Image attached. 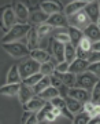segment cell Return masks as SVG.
Wrapping results in <instances>:
<instances>
[{"instance_id": "1", "label": "cell", "mask_w": 100, "mask_h": 124, "mask_svg": "<svg viewBox=\"0 0 100 124\" xmlns=\"http://www.w3.org/2000/svg\"><path fill=\"white\" fill-rule=\"evenodd\" d=\"M30 29H32L30 25H21V23H18V25H15V26H14L7 35L3 36L1 43H3V44H7V43H15V41H18L19 39L27 36V33L30 32Z\"/></svg>"}, {"instance_id": "2", "label": "cell", "mask_w": 100, "mask_h": 124, "mask_svg": "<svg viewBox=\"0 0 100 124\" xmlns=\"http://www.w3.org/2000/svg\"><path fill=\"white\" fill-rule=\"evenodd\" d=\"M18 68H19V73H21L22 81H23V80L27 79V77L40 73L41 63H39L37 61H34L33 58H27V59H25V61H22Z\"/></svg>"}, {"instance_id": "3", "label": "cell", "mask_w": 100, "mask_h": 124, "mask_svg": "<svg viewBox=\"0 0 100 124\" xmlns=\"http://www.w3.org/2000/svg\"><path fill=\"white\" fill-rule=\"evenodd\" d=\"M99 80L100 79L97 76H95L93 73L87 70V72H84V73L77 76L75 87H77V88H84V90H87V91H92V90L95 88V85L97 84Z\"/></svg>"}, {"instance_id": "4", "label": "cell", "mask_w": 100, "mask_h": 124, "mask_svg": "<svg viewBox=\"0 0 100 124\" xmlns=\"http://www.w3.org/2000/svg\"><path fill=\"white\" fill-rule=\"evenodd\" d=\"M67 19H69V26H73V28L80 29V31H82V32L89 25H92V21L89 19L88 14L85 13V10L78 11V13L74 14V15H70V17H67Z\"/></svg>"}, {"instance_id": "5", "label": "cell", "mask_w": 100, "mask_h": 124, "mask_svg": "<svg viewBox=\"0 0 100 124\" xmlns=\"http://www.w3.org/2000/svg\"><path fill=\"white\" fill-rule=\"evenodd\" d=\"M3 48H4L6 53H8L11 57L14 58H21V57H30V50L27 48L25 44H22L19 41H15V43H7V44H3Z\"/></svg>"}, {"instance_id": "6", "label": "cell", "mask_w": 100, "mask_h": 124, "mask_svg": "<svg viewBox=\"0 0 100 124\" xmlns=\"http://www.w3.org/2000/svg\"><path fill=\"white\" fill-rule=\"evenodd\" d=\"M17 15H15V11H14L13 7H6L4 11H3V15H1V29L6 35L8 33L17 23Z\"/></svg>"}, {"instance_id": "7", "label": "cell", "mask_w": 100, "mask_h": 124, "mask_svg": "<svg viewBox=\"0 0 100 124\" xmlns=\"http://www.w3.org/2000/svg\"><path fill=\"white\" fill-rule=\"evenodd\" d=\"M49 50L52 55L55 57V59L58 61V63H62V62H66L65 61V44L58 41L55 37L49 39Z\"/></svg>"}, {"instance_id": "8", "label": "cell", "mask_w": 100, "mask_h": 124, "mask_svg": "<svg viewBox=\"0 0 100 124\" xmlns=\"http://www.w3.org/2000/svg\"><path fill=\"white\" fill-rule=\"evenodd\" d=\"M14 11H15V15H17L18 23L27 25L30 14H29V8H27L26 6L23 4V3H21V1H15L14 3Z\"/></svg>"}, {"instance_id": "9", "label": "cell", "mask_w": 100, "mask_h": 124, "mask_svg": "<svg viewBox=\"0 0 100 124\" xmlns=\"http://www.w3.org/2000/svg\"><path fill=\"white\" fill-rule=\"evenodd\" d=\"M69 97L74 98V99H77L80 102H82V103H87V102H89L92 99V94H91V91H87V90H84V88L74 87V88L69 90Z\"/></svg>"}, {"instance_id": "10", "label": "cell", "mask_w": 100, "mask_h": 124, "mask_svg": "<svg viewBox=\"0 0 100 124\" xmlns=\"http://www.w3.org/2000/svg\"><path fill=\"white\" fill-rule=\"evenodd\" d=\"M89 3H91V1H87V0H77V1H71V3H69V4L66 6L65 15H66V17H70V15L77 14L78 11H82V10H85V7H87Z\"/></svg>"}, {"instance_id": "11", "label": "cell", "mask_w": 100, "mask_h": 124, "mask_svg": "<svg viewBox=\"0 0 100 124\" xmlns=\"http://www.w3.org/2000/svg\"><path fill=\"white\" fill-rule=\"evenodd\" d=\"M45 105H47L45 99L40 98L39 95H36L33 99H30V101L27 102V103H25V105H23V109H25V110H27V112H33V113H37V112H40L44 106H45Z\"/></svg>"}, {"instance_id": "12", "label": "cell", "mask_w": 100, "mask_h": 124, "mask_svg": "<svg viewBox=\"0 0 100 124\" xmlns=\"http://www.w3.org/2000/svg\"><path fill=\"white\" fill-rule=\"evenodd\" d=\"M47 25L52 28H69V19L65 14H53L47 21Z\"/></svg>"}, {"instance_id": "13", "label": "cell", "mask_w": 100, "mask_h": 124, "mask_svg": "<svg viewBox=\"0 0 100 124\" xmlns=\"http://www.w3.org/2000/svg\"><path fill=\"white\" fill-rule=\"evenodd\" d=\"M53 75L56 76L58 79L62 81V84L67 85L69 88H74L75 87V83H77V75H74V73H60V72H53Z\"/></svg>"}, {"instance_id": "14", "label": "cell", "mask_w": 100, "mask_h": 124, "mask_svg": "<svg viewBox=\"0 0 100 124\" xmlns=\"http://www.w3.org/2000/svg\"><path fill=\"white\" fill-rule=\"evenodd\" d=\"M85 13L88 14L89 19L92 21V23H97L100 18V4L99 1H91L89 4L85 7Z\"/></svg>"}, {"instance_id": "15", "label": "cell", "mask_w": 100, "mask_h": 124, "mask_svg": "<svg viewBox=\"0 0 100 124\" xmlns=\"http://www.w3.org/2000/svg\"><path fill=\"white\" fill-rule=\"evenodd\" d=\"M18 95H19V101L25 105V103H27L30 99H33L36 97V93L33 90V87H29L25 83H21V88H19V94Z\"/></svg>"}, {"instance_id": "16", "label": "cell", "mask_w": 100, "mask_h": 124, "mask_svg": "<svg viewBox=\"0 0 100 124\" xmlns=\"http://www.w3.org/2000/svg\"><path fill=\"white\" fill-rule=\"evenodd\" d=\"M89 62L85 61V59H80V58H77L75 61L70 65L69 68V72L70 73H74V75H81V73H84V72L88 70V68H89Z\"/></svg>"}, {"instance_id": "17", "label": "cell", "mask_w": 100, "mask_h": 124, "mask_svg": "<svg viewBox=\"0 0 100 124\" xmlns=\"http://www.w3.org/2000/svg\"><path fill=\"white\" fill-rule=\"evenodd\" d=\"M49 19V15L45 14L43 10H39V11H32L30 17H29V25H43V23H47V21Z\"/></svg>"}, {"instance_id": "18", "label": "cell", "mask_w": 100, "mask_h": 124, "mask_svg": "<svg viewBox=\"0 0 100 124\" xmlns=\"http://www.w3.org/2000/svg\"><path fill=\"white\" fill-rule=\"evenodd\" d=\"M39 46H40V37L37 35V28L32 26L30 32L27 33V43H26V47L32 51L34 50H39Z\"/></svg>"}, {"instance_id": "19", "label": "cell", "mask_w": 100, "mask_h": 124, "mask_svg": "<svg viewBox=\"0 0 100 124\" xmlns=\"http://www.w3.org/2000/svg\"><path fill=\"white\" fill-rule=\"evenodd\" d=\"M84 36L91 40L92 43H97V41H100V29L97 28L96 23H92L84 31Z\"/></svg>"}, {"instance_id": "20", "label": "cell", "mask_w": 100, "mask_h": 124, "mask_svg": "<svg viewBox=\"0 0 100 124\" xmlns=\"http://www.w3.org/2000/svg\"><path fill=\"white\" fill-rule=\"evenodd\" d=\"M67 33L70 36V43L77 48L80 46V43H81V40L84 39V32L80 31V29H75L73 26H69L67 28Z\"/></svg>"}, {"instance_id": "21", "label": "cell", "mask_w": 100, "mask_h": 124, "mask_svg": "<svg viewBox=\"0 0 100 124\" xmlns=\"http://www.w3.org/2000/svg\"><path fill=\"white\" fill-rule=\"evenodd\" d=\"M22 77L19 73V68L17 65H13L7 73V84H21Z\"/></svg>"}, {"instance_id": "22", "label": "cell", "mask_w": 100, "mask_h": 124, "mask_svg": "<svg viewBox=\"0 0 100 124\" xmlns=\"http://www.w3.org/2000/svg\"><path fill=\"white\" fill-rule=\"evenodd\" d=\"M66 106H67V109H69L71 113H81V112H84V103L82 102L77 101V99H74V98L71 97H66Z\"/></svg>"}, {"instance_id": "23", "label": "cell", "mask_w": 100, "mask_h": 124, "mask_svg": "<svg viewBox=\"0 0 100 124\" xmlns=\"http://www.w3.org/2000/svg\"><path fill=\"white\" fill-rule=\"evenodd\" d=\"M41 10L51 17L60 11V4L59 1H41Z\"/></svg>"}, {"instance_id": "24", "label": "cell", "mask_w": 100, "mask_h": 124, "mask_svg": "<svg viewBox=\"0 0 100 124\" xmlns=\"http://www.w3.org/2000/svg\"><path fill=\"white\" fill-rule=\"evenodd\" d=\"M30 58H33L34 61H37L39 63H47V62H51V54L44 51V50H34L30 53Z\"/></svg>"}, {"instance_id": "25", "label": "cell", "mask_w": 100, "mask_h": 124, "mask_svg": "<svg viewBox=\"0 0 100 124\" xmlns=\"http://www.w3.org/2000/svg\"><path fill=\"white\" fill-rule=\"evenodd\" d=\"M75 59H77V48L71 43L65 44V61L69 65H71Z\"/></svg>"}, {"instance_id": "26", "label": "cell", "mask_w": 100, "mask_h": 124, "mask_svg": "<svg viewBox=\"0 0 100 124\" xmlns=\"http://www.w3.org/2000/svg\"><path fill=\"white\" fill-rule=\"evenodd\" d=\"M39 97L43 98V99H45V101H51V99H53V98L60 97V94H59V90L51 85V87H48L47 90H44L43 93H40Z\"/></svg>"}, {"instance_id": "27", "label": "cell", "mask_w": 100, "mask_h": 124, "mask_svg": "<svg viewBox=\"0 0 100 124\" xmlns=\"http://www.w3.org/2000/svg\"><path fill=\"white\" fill-rule=\"evenodd\" d=\"M21 84H6L0 88V93L3 95H17L19 94Z\"/></svg>"}, {"instance_id": "28", "label": "cell", "mask_w": 100, "mask_h": 124, "mask_svg": "<svg viewBox=\"0 0 100 124\" xmlns=\"http://www.w3.org/2000/svg\"><path fill=\"white\" fill-rule=\"evenodd\" d=\"M48 87H51V79H49V76H45L43 80H40L39 83L33 87V90H34L36 95H39L40 93H43L44 90H47Z\"/></svg>"}, {"instance_id": "29", "label": "cell", "mask_w": 100, "mask_h": 124, "mask_svg": "<svg viewBox=\"0 0 100 124\" xmlns=\"http://www.w3.org/2000/svg\"><path fill=\"white\" fill-rule=\"evenodd\" d=\"M91 119H92V116L88 112L84 110L81 113H78V115H75V117L73 120V124H88Z\"/></svg>"}, {"instance_id": "30", "label": "cell", "mask_w": 100, "mask_h": 124, "mask_svg": "<svg viewBox=\"0 0 100 124\" xmlns=\"http://www.w3.org/2000/svg\"><path fill=\"white\" fill-rule=\"evenodd\" d=\"M52 109H53V106L49 103V102H47V105H45V106H44L40 112H37V120H39V123H40V121H45V120H47L48 113L52 110Z\"/></svg>"}, {"instance_id": "31", "label": "cell", "mask_w": 100, "mask_h": 124, "mask_svg": "<svg viewBox=\"0 0 100 124\" xmlns=\"http://www.w3.org/2000/svg\"><path fill=\"white\" fill-rule=\"evenodd\" d=\"M53 72H55V66H53L52 62H47V63H43L41 68H40V73L43 76H52Z\"/></svg>"}, {"instance_id": "32", "label": "cell", "mask_w": 100, "mask_h": 124, "mask_svg": "<svg viewBox=\"0 0 100 124\" xmlns=\"http://www.w3.org/2000/svg\"><path fill=\"white\" fill-rule=\"evenodd\" d=\"M91 102L95 105V106H99L100 105V80L97 81V84L95 85V88L92 90V99Z\"/></svg>"}, {"instance_id": "33", "label": "cell", "mask_w": 100, "mask_h": 124, "mask_svg": "<svg viewBox=\"0 0 100 124\" xmlns=\"http://www.w3.org/2000/svg\"><path fill=\"white\" fill-rule=\"evenodd\" d=\"M45 76H43L41 73H37V75H33V76H30V77H27V79H25L22 83H25L26 85H29V87H34L37 83H39L40 80H43Z\"/></svg>"}, {"instance_id": "34", "label": "cell", "mask_w": 100, "mask_h": 124, "mask_svg": "<svg viewBox=\"0 0 100 124\" xmlns=\"http://www.w3.org/2000/svg\"><path fill=\"white\" fill-rule=\"evenodd\" d=\"M51 31H52V26H49V25H47V23H45V25H40V26L37 28V35H39L40 40L44 39Z\"/></svg>"}, {"instance_id": "35", "label": "cell", "mask_w": 100, "mask_h": 124, "mask_svg": "<svg viewBox=\"0 0 100 124\" xmlns=\"http://www.w3.org/2000/svg\"><path fill=\"white\" fill-rule=\"evenodd\" d=\"M49 103H51L53 108H59V109H62V108L66 106V99L65 98H62V97H56V98H53V99H51Z\"/></svg>"}, {"instance_id": "36", "label": "cell", "mask_w": 100, "mask_h": 124, "mask_svg": "<svg viewBox=\"0 0 100 124\" xmlns=\"http://www.w3.org/2000/svg\"><path fill=\"white\" fill-rule=\"evenodd\" d=\"M53 37H55L58 41L63 43V44H67V43H70V36H69V33H65V32H58L56 35L53 36Z\"/></svg>"}, {"instance_id": "37", "label": "cell", "mask_w": 100, "mask_h": 124, "mask_svg": "<svg viewBox=\"0 0 100 124\" xmlns=\"http://www.w3.org/2000/svg\"><path fill=\"white\" fill-rule=\"evenodd\" d=\"M88 72L93 73L95 76H97L100 79V62H96V63H91L89 68H88Z\"/></svg>"}, {"instance_id": "38", "label": "cell", "mask_w": 100, "mask_h": 124, "mask_svg": "<svg viewBox=\"0 0 100 124\" xmlns=\"http://www.w3.org/2000/svg\"><path fill=\"white\" fill-rule=\"evenodd\" d=\"M69 68H70V65L67 62H62V63H58L56 66H55V70L60 72V73H67L69 72Z\"/></svg>"}, {"instance_id": "39", "label": "cell", "mask_w": 100, "mask_h": 124, "mask_svg": "<svg viewBox=\"0 0 100 124\" xmlns=\"http://www.w3.org/2000/svg\"><path fill=\"white\" fill-rule=\"evenodd\" d=\"M49 79H51V85H52V87H55V88H59V87L62 85V81H60L59 79H58V77H56L55 75L49 76Z\"/></svg>"}, {"instance_id": "40", "label": "cell", "mask_w": 100, "mask_h": 124, "mask_svg": "<svg viewBox=\"0 0 100 124\" xmlns=\"http://www.w3.org/2000/svg\"><path fill=\"white\" fill-rule=\"evenodd\" d=\"M59 94H60V97L62 98H66V97H69V87H67V85H65V84H62L60 87H59Z\"/></svg>"}, {"instance_id": "41", "label": "cell", "mask_w": 100, "mask_h": 124, "mask_svg": "<svg viewBox=\"0 0 100 124\" xmlns=\"http://www.w3.org/2000/svg\"><path fill=\"white\" fill-rule=\"evenodd\" d=\"M89 63H96V62H100V53H91V57L88 59Z\"/></svg>"}, {"instance_id": "42", "label": "cell", "mask_w": 100, "mask_h": 124, "mask_svg": "<svg viewBox=\"0 0 100 124\" xmlns=\"http://www.w3.org/2000/svg\"><path fill=\"white\" fill-rule=\"evenodd\" d=\"M60 113H62L63 116H66L67 119H70V120H74V115H73V113H71V112L69 110V109H67V106L62 108V109H60Z\"/></svg>"}, {"instance_id": "43", "label": "cell", "mask_w": 100, "mask_h": 124, "mask_svg": "<svg viewBox=\"0 0 100 124\" xmlns=\"http://www.w3.org/2000/svg\"><path fill=\"white\" fill-rule=\"evenodd\" d=\"M92 53H100V41L92 43Z\"/></svg>"}, {"instance_id": "44", "label": "cell", "mask_w": 100, "mask_h": 124, "mask_svg": "<svg viewBox=\"0 0 100 124\" xmlns=\"http://www.w3.org/2000/svg\"><path fill=\"white\" fill-rule=\"evenodd\" d=\"M92 117H100V105L99 106H95V109H93V112L91 113Z\"/></svg>"}, {"instance_id": "45", "label": "cell", "mask_w": 100, "mask_h": 124, "mask_svg": "<svg viewBox=\"0 0 100 124\" xmlns=\"http://www.w3.org/2000/svg\"><path fill=\"white\" fill-rule=\"evenodd\" d=\"M55 119H56V116L53 115V113H52V110H51L49 113H48V116H47V121H53Z\"/></svg>"}, {"instance_id": "46", "label": "cell", "mask_w": 100, "mask_h": 124, "mask_svg": "<svg viewBox=\"0 0 100 124\" xmlns=\"http://www.w3.org/2000/svg\"><path fill=\"white\" fill-rule=\"evenodd\" d=\"M99 123H100V117H92L88 124H99Z\"/></svg>"}, {"instance_id": "47", "label": "cell", "mask_w": 100, "mask_h": 124, "mask_svg": "<svg viewBox=\"0 0 100 124\" xmlns=\"http://www.w3.org/2000/svg\"><path fill=\"white\" fill-rule=\"evenodd\" d=\"M52 113L56 116V117H58L59 115H62V113H60V109H59V108H53V109H52Z\"/></svg>"}, {"instance_id": "48", "label": "cell", "mask_w": 100, "mask_h": 124, "mask_svg": "<svg viewBox=\"0 0 100 124\" xmlns=\"http://www.w3.org/2000/svg\"><path fill=\"white\" fill-rule=\"evenodd\" d=\"M37 124H49V121H47V120H45V121H40V123H37Z\"/></svg>"}, {"instance_id": "49", "label": "cell", "mask_w": 100, "mask_h": 124, "mask_svg": "<svg viewBox=\"0 0 100 124\" xmlns=\"http://www.w3.org/2000/svg\"><path fill=\"white\" fill-rule=\"evenodd\" d=\"M96 25H97V28L100 29V18H99V21H97V23H96Z\"/></svg>"}, {"instance_id": "50", "label": "cell", "mask_w": 100, "mask_h": 124, "mask_svg": "<svg viewBox=\"0 0 100 124\" xmlns=\"http://www.w3.org/2000/svg\"><path fill=\"white\" fill-rule=\"evenodd\" d=\"M99 4H100V1H99Z\"/></svg>"}, {"instance_id": "51", "label": "cell", "mask_w": 100, "mask_h": 124, "mask_svg": "<svg viewBox=\"0 0 100 124\" xmlns=\"http://www.w3.org/2000/svg\"><path fill=\"white\" fill-rule=\"evenodd\" d=\"M99 124H100V123H99Z\"/></svg>"}]
</instances>
